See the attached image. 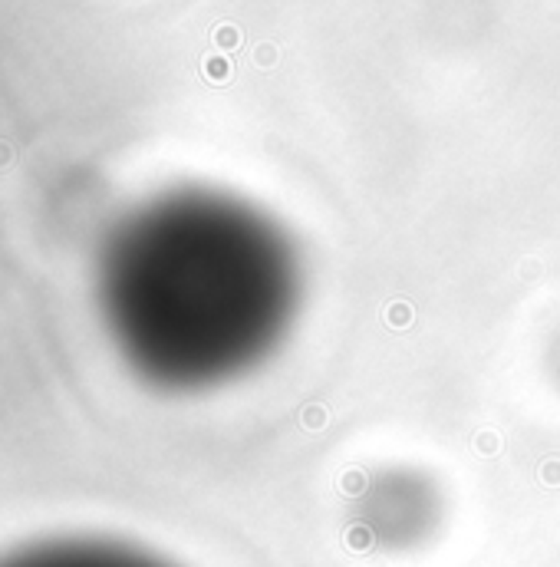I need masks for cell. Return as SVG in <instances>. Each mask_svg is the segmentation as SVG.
<instances>
[{"instance_id": "cell-2", "label": "cell", "mask_w": 560, "mask_h": 567, "mask_svg": "<svg viewBox=\"0 0 560 567\" xmlns=\"http://www.w3.org/2000/svg\"><path fill=\"white\" fill-rule=\"evenodd\" d=\"M0 567H171L149 551L105 538H50L0 558Z\"/></svg>"}, {"instance_id": "cell-1", "label": "cell", "mask_w": 560, "mask_h": 567, "mask_svg": "<svg viewBox=\"0 0 560 567\" xmlns=\"http://www.w3.org/2000/svg\"><path fill=\"white\" fill-rule=\"evenodd\" d=\"M96 304L145 383L218 386L270 353L290 323L294 248L215 202L165 198L105 238Z\"/></svg>"}]
</instances>
